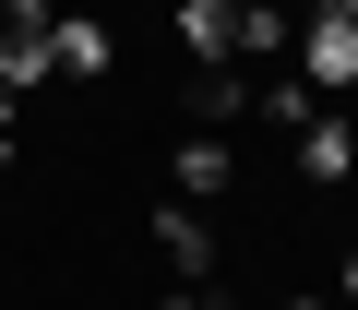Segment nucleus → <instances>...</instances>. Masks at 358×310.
<instances>
[{
    "label": "nucleus",
    "instance_id": "nucleus-8",
    "mask_svg": "<svg viewBox=\"0 0 358 310\" xmlns=\"http://www.w3.org/2000/svg\"><path fill=\"white\" fill-rule=\"evenodd\" d=\"M48 48H60V72H108V60H120V36H108L96 13H60V24H48Z\"/></svg>",
    "mask_w": 358,
    "mask_h": 310
},
{
    "label": "nucleus",
    "instance_id": "nucleus-2",
    "mask_svg": "<svg viewBox=\"0 0 358 310\" xmlns=\"http://www.w3.org/2000/svg\"><path fill=\"white\" fill-rule=\"evenodd\" d=\"M287 143H299V179H310V191H346V179H358V119H346V108H310Z\"/></svg>",
    "mask_w": 358,
    "mask_h": 310
},
{
    "label": "nucleus",
    "instance_id": "nucleus-9",
    "mask_svg": "<svg viewBox=\"0 0 358 310\" xmlns=\"http://www.w3.org/2000/svg\"><path fill=\"white\" fill-rule=\"evenodd\" d=\"M251 108H263V119H275V131H299V119H310V108H334V96H310V84H299V72H275V84H263V96H251Z\"/></svg>",
    "mask_w": 358,
    "mask_h": 310
},
{
    "label": "nucleus",
    "instance_id": "nucleus-13",
    "mask_svg": "<svg viewBox=\"0 0 358 310\" xmlns=\"http://www.w3.org/2000/svg\"><path fill=\"white\" fill-rule=\"evenodd\" d=\"M0 155H13V143H0Z\"/></svg>",
    "mask_w": 358,
    "mask_h": 310
},
{
    "label": "nucleus",
    "instance_id": "nucleus-3",
    "mask_svg": "<svg viewBox=\"0 0 358 310\" xmlns=\"http://www.w3.org/2000/svg\"><path fill=\"white\" fill-rule=\"evenodd\" d=\"M155 251L179 263V286H215V227H203V203L167 191V203H155Z\"/></svg>",
    "mask_w": 358,
    "mask_h": 310
},
{
    "label": "nucleus",
    "instance_id": "nucleus-12",
    "mask_svg": "<svg viewBox=\"0 0 358 310\" xmlns=\"http://www.w3.org/2000/svg\"><path fill=\"white\" fill-rule=\"evenodd\" d=\"M287 13H322V0H287Z\"/></svg>",
    "mask_w": 358,
    "mask_h": 310
},
{
    "label": "nucleus",
    "instance_id": "nucleus-1",
    "mask_svg": "<svg viewBox=\"0 0 358 310\" xmlns=\"http://www.w3.org/2000/svg\"><path fill=\"white\" fill-rule=\"evenodd\" d=\"M287 72L310 84V96H358V0H322V13H299V48H287Z\"/></svg>",
    "mask_w": 358,
    "mask_h": 310
},
{
    "label": "nucleus",
    "instance_id": "nucleus-4",
    "mask_svg": "<svg viewBox=\"0 0 358 310\" xmlns=\"http://www.w3.org/2000/svg\"><path fill=\"white\" fill-rule=\"evenodd\" d=\"M167 24H179V48H192V72L239 60V0H167Z\"/></svg>",
    "mask_w": 358,
    "mask_h": 310
},
{
    "label": "nucleus",
    "instance_id": "nucleus-10",
    "mask_svg": "<svg viewBox=\"0 0 358 310\" xmlns=\"http://www.w3.org/2000/svg\"><path fill=\"white\" fill-rule=\"evenodd\" d=\"M334 298H346V310H358V251H346V263H334Z\"/></svg>",
    "mask_w": 358,
    "mask_h": 310
},
{
    "label": "nucleus",
    "instance_id": "nucleus-7",
    "mask_svg": "<svg viewBox=\"0 0 358 310\" xmlns=\"http://www.w3.org/2000/svg\"><path fill=\"white\" fill-rule=\"evenodd\" d=\"M299 48V13L287 0H239V60H287Z\"/></svg>",
    "mask_w": 358,
    "mask_h": 310
},
{
    "label": "nucleus",
    "instance_id": "nucleus-6",
    "mask_svg": "<svg viewBox=\"0 0 358 310\" xmlns=\"http://www.w3.org/2000/svg\"><path fill=\"white\" fill-rule=\"evenodd\" d=\"M239 108H251V72H239V60H203V72H192V119H203V131H227Z\"/></svg>",
    "mask_w": 358,
    "mask_h": 310
},
{
    "label": "nucleus",
    "instance_id": "nucleus-5",
    "mask_svg": "<svg viewBox=\"0 0 358 310\" xmlns=\"http://www.w3.org/2000/svg\"><path fill=\"white\" fill-rule=\"evenodd\" d=\"M167 168H179V203H215L239 155H227V131H179V155H167Z\"/></svg>",
    "mask_w": 358,
    "mask_h": 310
},
{
    "label": "nucleus",
    "instance_id": "nucleus-11",
    "mask_svg": "<svg viewBox=\"0 0 358 310\" xmlns=\"http://www.w3.org/2000/svg\"><path fill=\"white\" fill-rule=\"evenodd\" d=\"M287 310H334V298H287Z\"/></svg>",
    "mask_w": 358,
    "mask_h": 310
}]
</instances>
